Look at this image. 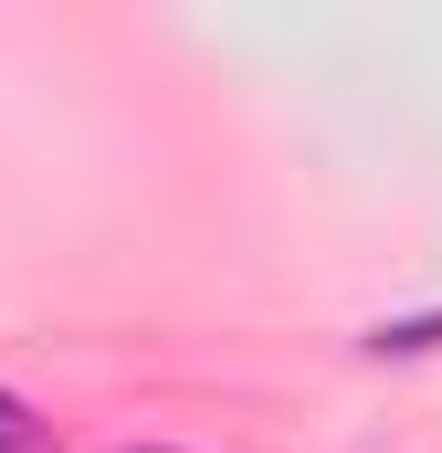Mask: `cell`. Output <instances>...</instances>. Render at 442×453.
I'll return each mask as SVG.
<instances>
[{
	"label": "cell",
	"instance_id": "obj_1",
	"mask_svg": "<svg viewBox=\"0 0 442 453\" xmlns=\"http://www.w3.org/2000/svg\"><path fill=\"white\" fill-rule=\"evenodd\" d=\"M0 453H53V422H42L21 390H0Z\"/></svg>",
	"mask_w": 442,
	"mask_h": 453
},
{
	"label": "cell",
	"instance_id": "obj_2",
	"mask_svg": "<svg viewBox=\"0 0 442 453\" xmlns=\"http://www.w3.org/2000/svg\"><path fill=\"white\" fill-rule=\"evenodd\" d=\"M379 358H411V348H442V317H390V327H369Z\"/></svg>",
	"mask_w": 442,
	"mask_h": 453
},
{
	"label": "cell",
	"instance_id": "obj_3",
	"mask_svg": "<svg viewBox=\"0 0 442 453\" xmlns=\"http://www.w3.org/2000/svg\"><path fill=\"white\" fill-rule=\"evenodd\" d=\"M116 453H169V443H116Z\"/></svg>",
	"mask_w": 442,
	"mask_h": 453
}]
</instances>
